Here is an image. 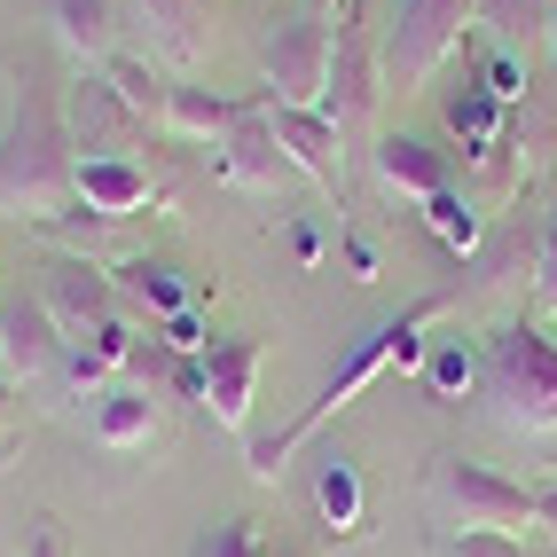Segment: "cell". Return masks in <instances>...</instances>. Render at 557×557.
Returning a JSON list of instances; mask_svg holds the SVG:
<instances>
[{"instance_id": "cell-6", "label": "cell", "mask_w": 557, "mask_h": 557, "mask_svg": "<svg viewBox=\"0 0 557 557\" xmlns=\"http://www.w3.org/2000/svg\"><path fill=\"white\" fill-rule=\"evenodd\" d=\"M330 32H338V16L314 9V0H299V9L268 16V32H259L268 102H299V110L322 102V79H330Z\"/></svg>"}, {"instance_id": "cell-19", "label": "cell", "mask_w": 557, "mask_h": 557, "mask_svg": "<svg viewBox=\"0 0 557 557\" xmlns=\"http://www.w3.org/2000/svg\"><path fill=\"white\" fill-rule=\"evenodd\" d=\"M158 197V181L141 158H79V205L102 220H134L141 205Z\"/></svg>"}, {"instance_id": "cell-14", "label": "cell", "mask_w": 557, "mask_h": 557, "mask_svg": "<svg viewBox=\"0 0 557 557\" xmlns=\"http://www.w3.org/2000/svg\"><path fill=\"white\" fill-rule=\"evenodd\" d=\"M63 361H71V338L48 322V307L32 290L0 307V369H9V385L16 377H63Z\"/></svg>"}, {"instance_id": "cell-1", "label": "cell", "mask_w": 557, "mask_h": 557, "mask_svg": "<svg viewBox=\"0 0 557 557\" xmlns=\"http://www.w3.org/2000/svg\"><path fill=\"white\" fill-rule=\"evenodd\" d=\"M79 212V150L63 126V87L48 63L9 55V134H0V220L16 228H48V220Z\"/></svg>"}, {"instance_id": "cell-28", "label": "cell", "mask_w": 557, "mask_h": 557, "mask_svg": "<svg viewBox=\"0 0 557 557\" xmlns=\"http://www.w3.org/2000/svg\"><path fill=\"white\" fill-rule=\"evenodd\" d=\"M440 557H527V542L518 534H448Z\"/></svg>"}, {"instance_id": "cell-32", "label": "cell", "mask_w": 557, "mask_h": 557, "mask_svg": "<svg viewBox=\"0 0 557 557\" xmlns=\"http://www.w3.org/2000/svg\"><path fill=\"white\" fill-rule=\"evenodd\" d=\"M542 32H549V55H557V0H549V24H542Z\"/></svg>"}, {"instance_id": "cell-2", "label": "cell", "mask_w": 557, "mask_h": 557, "mask_svg": "<svg viewBox=\"0 0 557 557\" xmlns=\"http://www.w3.org/2000/svg\"><path fill=\"white\" fill-rule=\"evenodd\" d=\"M440 314H448V299H417L408 314H393V322H377V330H361V338L346 346V361L322 377V393H314V400L299 408V417H290V424L275 432V440H244L251 479H275V471H283L290 456H299L307 440H314L330 417H338V408H346L361 385H377L393 361H400V369H417V361H424V346H432V322H440Z\"/></svg>"}, {"instance_id": "cell-12", "label": "cell", "mask_w": 557, "mask_h": 557, "mask_svg": "<svg viewBox=\"0 0 557 557\" xmlns=\"http://www.w3.org/2000/svg\"><path fill=\"white\" fill-rule=\"evenodd\" d=\"M212 165H220V181L244 189V197H275V189H283V181H290V158H283L275 126H268V102H244V119L212 141Z\"/></svg>"}, {"instance_id": "cell-13", "label": "cell", "mask_w": 557, "mask_h": 557, "mask_svg": "<svg viewBox=\"0 0 557 557\" xmlns=\"http://www.w3.org/2000/svg\"><path fill=\"white\" fill-rule=\"evenodd\" d=\"M268 126L283 141V158L290 173H307L322 197H338L346 189V134L322 119V110H299V102H268Z\"/></svg>"}, {"instance_id": "cell-27", "label": "cell", "mask_w": 557, "mask_h": 557, "mask_svg": "<svg viewBox=\"0 0 557 557\" xmlns=\"http://www.w3.org/2000/svg\"><path fill=\"white\" fill-rule=\"evenodd\" d=\"M448 110H456V126H463V134L479 141V150H487V126H495V95H487V87H463V95H456Z\"/></svg>"}, {"instance_id": "cell-15", "label": "cell", "mask_w": 557, "mask_h": 557, "mask_svg": "<svg viewBox=\"0 0 557 557\" xmlns=\"http://www.w3.org/2000/svg\"><path fill=\"white\" fill-rule=\"evenodd\" d=\"M236 119H244V102H236V95H212V87H189V79H165L150 126L173 134V141H205V150H212V141L228 134Z\"/></svg>"}, {"instance_id": "cell-10", "label": "cell", "mask_w": 557, "mask_h": 557, "mask_svg": "<svg viewBox=\"0 0 557 557\" xmlns=\"http://www.w3.org/2000/svg\"><path fill=\"white\" fill-rule=\"evenodd\" d=\"M63 126H71V150L79 158H134L141 150V119H134V102L110 87V71H79V79H71Z\"/></svg>"}, {"instance_id": "cell-11", "label": "cell", "mask_w": 557, "mask_h": 557, "mask_svg": "<svg viewBox=\"0 0 557 557\" xmlns=\"http://www.w3.org/2000/svg\"><path fill=\"white\" fill-rule=\"evenodd\" d=\"M205 417L220 432L251 440V400H259V369H268V346L259 338H212L205 354Z\"/></svg>"}, {"instance_id": "cell-26", "label": "cell", "mask_w": 557, "mask_h": 557, "mask_svg": "<svg viewBox=\"0 0 557 557\" xmlns=\"http://www.w3.org/2000/svg\"><path fill=\"white\" fill-rule=\"evenodd\" d=\"M479 24H495V32H534V24H549V0H479Z\"/></svg>"}, {"instance_id": "cell-16", "label": "cell", "mask_w": 557, "mask_h": 557, "mask_svg": "<svg viewBox=\"0 0 557 557\" xmlns=\"http://www.w3.org/2000/svg\"><path fill=\"white\" fill-rule=\"evenodd\" d=\"M369 158H377V181H385L393 197H417V205H432V197H448V189H456V165L440 158L432 141H417V134H385Z\"/></svg>"}, {"instance_id": "cell-35", "label": "cell", "mask_w": 557, "mask_h": 557, "mask_svg": "<svg viewBox=\"0 0 557 557\" xmlns=\"http://www.w3.org/2000/svg\"><path fill=\"white\" fill-rule=\"evenodd\" d=\"M549 557H557V549H549Z\"/></svg>"}, {"instance_id": "cell-9", "label": "cell", "mask_w": 557, "mask_h": 557, "mask_svg": "<svg viewBox=\"0 0 557 557\" xmlns=\"http://www.w3.org/2000/svg\"><path fill=\"white\" fill-rule=\"evenodd\" d=\"M32 299L48 307V322L63 330L71 346H95L110 322H126L119 314V283H110V268H95V259H71V251H55L48 268H40V290Z\"/></svg>"}, {"instance_id": "cell-21", "label": "cell", "mask_w": 557, "mask_h": 557, "mask_svg": "<svg viewBox=\"0 0 557 557\" xmlns=\"http://www.w3.org/2000/svg\"><path fill=\"white\" fill-rule=\"evenodd\" d=\"M119 307H141L150 322H173V314H189V283H173V268H150V259H126L119 275Z\"/></svg>"}, {"instance_id": "cell-3", "label": "cell", "mask_w": 557, "mask_h": 557, "mask_svg": "<svg viewBox=\"0 0 557 557\" xmlns=\"http://www.w3.org/2000/svg\"><path fill=\"white\" fill-rule=\"evenodd\" d=\"M479 393H487V417L518 440H549L557 432V338H542L534 322H510L487 346L479 369Z\"/></svg>"}, {"instance_id": "cell-17", "label": "cell", "mask_w": 557, "mask_h": 557, "mask_svg": "<svg viewBox=\"0 0 557 557\" xmlns=\"http://www.w3.org/2000/svg\"><path fill=\"white\" fill-rule=\"evenodd\" d=\"M87 432H95V448L110 456H126V448H150V432H158V400L126 385V377H110L95 400H87Z\"/></svg>"}, {"instance_id": "cell-29", "label": "cell", "mask_w": 557, "mask_h": 557, "mask_svg": "<svg viewBox=\"0 0 557 557\" xmlns=\"http://www.w3.org/2000/svg\"><path fill=\"white\" fill-rule=\"evenodd\" d=\"M24 557H71V542H63L55 518H32V527H24Z\"/></svg>"}, {"instance_id": "cell-31", "label": "cell", "mask_w": 557, "mask_h": 557, "mask_svg": "<svg viewBox=\"0 0 557 557\" xmlns=\"http://www.w3.org/2000/svg\"><path fill=\"white\" fill-rule=\"evenodd\" d=\"M9 424H16V385L0 377V432H9Z\"/></svg>"}, {"instance_id": "cell-8", "label": "cell", "mask_w": 557, "mask_h": 557, "mask_svg": "<svg viewBox=\"0 0 557 557\" xmlns=\"http://www.w3.org/2000/svg\"><path fill=\"white\" fill-rule=\"evenodd\" d=\"M119 24L141 40V63L165 79H189L220 40V0H119Z\"/></svg>"}, {"instance_id": "cell-18", "label": "cell", "mask_w": 557, "mask_h": 557, "mask_svg": "<svg viewBox=\"0 0 557 557\" xmlns=\"http://www.w3.org/2000/svg\"><path fill=\"white\" fill-rule=\"evenodd\" d=\"M48 16H55V40L79 55V71L119 63V40H126L119 0H48Z\"/></svg>"}, {"instance_id": "cell-5", "label": "cell", "mask_w": 557, "mask_h": 557, "mask_svg": "<svg viewBox=\"0 0 557 557\" xmlns=\"http://www.w3.org/2000/svg\"><path fill=\"white\" fill-rule=\"evenodd\" d=\"M385 40L369 32V9L361 0H338V32H330V79H322V119L338 126L346 141H369L377 126V102H385Z\"/></svg>"}, {"instance_id": "cell-33", "label": "cell", "mask_w": 557, "mask_h": 557, "mask_svg": "<svg viewBox=\"0 0 557 557\" xmlns=\"http://www.w3.org/2000/svg\"><path fill=\"white\" fill-rule=\"evenodd\" d=\"M0 307H9V290H0Z\"/></svg>"}, {"instance_id": "cell-25", "label": "cell", "mask_w": 557, "mask_h": 557, "mask_svg": "<svg viewBox=\"0 0 557 557\" xmlns=\"http://www.w3.org/2000/svg\"><path fill=\"white\" fill-rule=\"evenodd\" d=\"M424 220L440 228V244H456V251H471V244H479V212H471L456 189H448V197H432V205H424Z\"/></svg>"}, {"instance_id": "cell-7", "label": "cell", "mask_w": 557, "mask_h": 557, "mask_svg": "<svg viewBox=\"0 0 557 557\" xmlns=\"http://www.w3.org/2000/svg\"><path fill=\"white\" fill-rule=\"evenodd\" d=\"M471 24H479V0H400L385 32V87L417 95Z\"/></svg>"}, {"instance_id": "cell-24", "label": "cell", "mask_w": 557, "mask_h": 557, "mask_svg": "<svg viewBox=\"0 0 557 557\" xmlns=\"http://www.w3.org/2000/svg\"><path fill=\"white\" fill-rule=\"evenodd\" d=\"M189 557H268V542H259L251 518H220V527H205L189 542Z\"/></svg>"}, {"instance_id": "cell-30", "label": "cell", "mask_w": 557, "mask_h": 557, "mask_svg": "<svg viewBox=\"0 0 557 557\" xmlns=\"http://www.w3.org/2000/svg\"><path fill=\"white\" fill-rule=\"evenodd\" d=\"M165 346H173V354H205L212 338H197V314H173V322H165Z\"/></svg>"}, {"instance_id": "cell-20", "label": "cell", "mask_w": 557, "mask_h": 557, "mask_svg": "<svg viewBox=\"0 0 557 557\" xmlns=\"http://www.w3.org/2000/svg\"><path fill=\"white\" fill-rule=\"evenodd\" d=\"M32 236H48L55 251H71V259H95V268H110V259L126 251V220H102V212H63V220H48V228H32Z\"/></svg>"}, {"instance_id": "cell-34", "label": "cell", "mask_w": 557, "mask_h": 557, "mask_svg": "<svg viewBox=\"0 0 557 557\" xmlns=\"http://www.w3.org/2000/svg\"><path fill=\"white\" fill-rule=\"evenodd\" d=\"M314 9H330V0H314Z\"/></svg>"}, {"instance_id": "cell-23", "label": "cell", "mask_w": 557, "mask_h": 557, "mask_svg": "<svg viewBox=\"0 0 557 557\" xmlns=\"http://www.w3.org/2000/svg\"><path fill=\"white\" fill-rule=\"evenodd\" d=\"M417 369H424V385H432L440 400H463V393L479 385V369H487V361H471V346H463V338H432Z\"/></svg>"}, {"instance_id": "cell-4", "label": "cell", "mask_w": 557, "mask_h": 557, "mask_svg": "<svg viewBox=\"0 0 557 557\" xmlns=\"http://www.w3.org/2000/svg\"><path fill=\"white\" fill-rule=\"evenodd\" d=\"M424 503L448 534H518V527H542V495H527L518 479L487 471V463H463V456H440L424 471Z\"/></svg>"}, {"instance_id": "cell-22", "label": "cell", "mask_w": 557, "mask_h": 557, "mask_svg": "<svg viewBox=\"0 0 557 557\" xmlns=\"http://www.w3.org/2000/svg\"><path fill=\"white\" fill-rule=\"evenodd\" d=\"M314 503H322V527H330V534H361V479H354L346 456H322Z\"/></svg>"}]
</instances>
